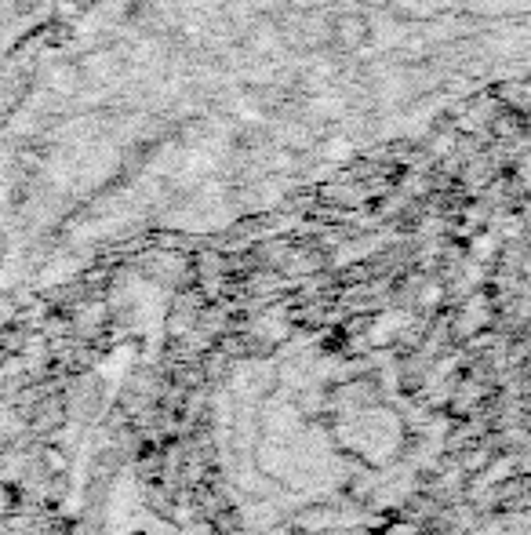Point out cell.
Masks as SVG:
<instances>
[{"mask_svg":"<svg viewBox=\"0 0 531 535\" xmlns=\"http://www.w3.org/2000/svg\"><path fill=\"white\" fill-rule=\"evenodd\" d=\"M481 535H531V492L524 495L521 503H513L506 514L495 521V525H488Z\"/></svg>","mask_w":531,"mask_h":535,"instance_id":"6da1fadb","label":"cell"}]
</instances>
